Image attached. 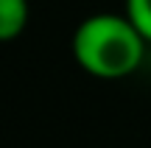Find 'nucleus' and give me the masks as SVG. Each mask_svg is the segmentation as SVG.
Segmentation results:
<instances>
[{
  "label": "nucleus",
  "mask_w": 151,
  "mask_h": 148,
  "mask_svg": "<svg viewBox=\"0 0 151 148\" xmlns=\"http://www.w3.org/2000/svg\"><path fill=\"white\" fill-rule=\"evenodd\" d=\"M146 45L126 14H92L73 34V59L95 78H123L140 67Z\"/></svg>",
  "instance_id": "obj_1"
},
{
  "label": "nucleus",
  "mask_w": 151,
  "mask_h": 148,
  "mask_svg": "<svg viewBox=\"0 0 151 148\" xmlns=\"http://www.w3.org/2000/svg\"><path fill=\"white\" fill-rule=\"evenodd\" d=\"M126 17L140 36L151 42V0H126Z\"/></svg>",
  "instance_id": "obj_3"
},
{
  "label": "nucleus",
  "mask_w": 151,
  "mask_h": 148,
  "mask_svg": "<svg viewBox=\"0 0 151 148\" xmlns=\"http://www.w3.org/2000/svg\"><path fill=\"white\" fill-rule=\"evenodd\" d=\"M28 22V0H0V42L17 39Z\"/></svg>",
  "instance_id": "obj_2"
}]
</instances>
